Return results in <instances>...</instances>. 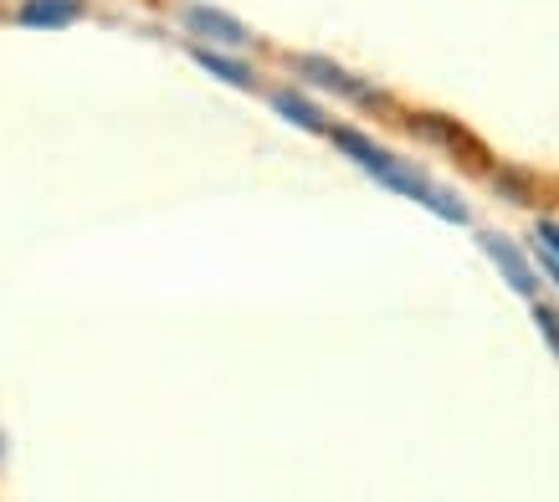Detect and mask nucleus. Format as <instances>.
Masks as SVG:
<instances>
[{
  "mask_svg": "<svg viewBox=\"0 0 559 502\" xmlns=\"http://www.w3.org/2000/svg\"><path fill=\"white\" fill-rule=\"evenodd\" d=\"M334 144H340L349 159H359V165L370 169L374 180L385 184V190H395V195H406V201H416V205H426V211H437L441 220H452V226H462L467 220V211H462V201L457 195H441L437 184H426V175L421 169H411V165H401L395 154H385V150H374L365 134H355V129H334Z\"/></svg>",
  "mask_w": 559,
  "mask_h": 502,
  "instance_id": "f257e3e1",
  "label": "nucleus"
},
{
  "mask_svg": "<svg viewBox=\"0 0 559 502\" xmlns=\"http://www.w3.org/2000/svg\"><path fill=\"white\" fill-rule=\"evenodd\" d=\"M78 16H83V0H26L16 11V21L32 32H57V26H72Z\"/></svg>",
  "mask_w": 559,
  "mask_h": 502,
  "instance_id": "f03ea898",
  "label": "nucleus"
},
{
  "mask_svg": "<svg viewBox=\"0 0 559 502\" xmlns=\"http://www.w3.org/2000/svg\"><path fill=\"white\" fill-rule=\"evenodd\" d=\"M298 72H304L308 83L329 87V93H344V98H355V103H374V87L370 83H359V77H349V72L329 68V62H319V57H304V62H298Z\"/></svg>",
  "mask_w": 559,
  "mask_h": 502,
  "instance_id": "7ed1b4c3",
  "label": "nucleus"
},
{
  "mask_svg": "<svg viewBox=\"0 0 559 502\" xmlns=\"http://www.w3.org/2000/svg\"><path fill=\"white\" fill-rule=\"evenodd\" d=\"M186 26L190 32H201V36H211V41H226V47H241V41H247V26H237L226 11H211V5H190Z\"/></svg>",
  "mask_w": 559,
  "mask_h": 502,
  "instance_id": "20e7f679",
  "label": "nucleus"
},
{
  "mask_svg": "<svg viewBox=\"0 0 559 502\" xmlns=\"http://www.w3.org/2000/svg\"><path fill=\"white\" fill-rule=\"evenodd\" d=\"M483 247H488V256L492 262H498V267H503V277H509L513 287H519V292H534V272H528V262H524V251L513 247V241H503V236H488V241H483Z\"/></svg>",
  "mask_w": 559,
  "mask_h": 502,
  "instance_id": "39448f33",
  "label": "nucleus"
},
{
  "mask_svg": "<svg viewBox=\"0 0 559 502\" xmlns=\"http://www.w3.org/2000/svg\"><path fill=\"white\" fill-rule=\"evenodd\" d=\"M272 108L288 118V123H298V129H308V134H323L329 123H323L319 108H308L304 98H293V93H272Z\"/></svg>",
  "mask_w": 559,
  "mask_h": 502,
  "instance_id": "423d86ee",
  "label": "nucleus"
},
{
  "mask_svg": "<svg viewBox=\"0 0 559 502\" xmlns=\"http://www.w3.org/2000/svg\"><path fill=\"white\" fill-rule=\"evenodd\" d=\"M195 62H201L205 72H216V77H226L231 87H252V83H257L252 68H241V62H231V57H221V51H211V47L195 51Z\"/></svg>",
  "mask_w": 559,
  "mask_h": 502,
  "instance_id": "0eeeda50",
  "label": "nucleus"
},
{
  "mask_svg": "<svg viewBox=\"0 0 559 502\" xmlns=\"http://www.w3.org/2000/svg\"><path fill=\"white\" fill-rule=\"evenodd\" d=\"M534 323H539L544 338H549V344H555V354H559V319H555V313H549V308H534Z\"/></svg>",
  "mask_w": 559,
  "mask_h": 502,
  "instance_id": "6e6552de",
  "label": "nucleus"
},
{
  "mask_svg": "<svg viewBox=\"0 0 559 502\" xmlns=\"http://www.w3.org/2000/svg\"><path fill=\"white\" fill-rule=\"evenodd\" d=\"M539 241H544V247H549V251H555V256H559V226H555V220H544V226H539Z\"/></svg>",
  "mask_w": 559,
  "mask_h": 502,
  "instance_id": "1a4fd4ad",
  "label": "nucleus"
},
{
  "mask_svg": "<svg viewBox=\"0 0 559 502\" xmlns=\"http://www.w3.org/2000/svg\"><path fill=\"white\" fill-rule=\"evenodd\" d=\"M539 247H544V241H539ZM544 267H549V277H555V287H559V256L549 247H544Z\"/></svg>",
  "mask_w": 559,
  "mask_h": 502,
  "instance_id": "9d476101",
  "label": "nucleus"
}]
</instances>
